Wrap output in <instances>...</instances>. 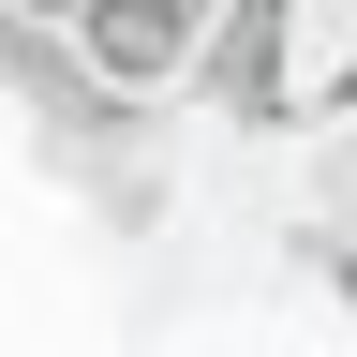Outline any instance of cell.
Wrapping results in <instances>:
<instances>
[{"instance_id": "6da1fadb", "label": "cell", "mask_w": 357, "mask_h": 357, "mask_svg": "<svg viewBox=\"0 0 357 357\" xmlns=\"http://www.w3.org/2000/svg\"><path fill=\"white\" fill-rule=\"evenodd\" d=\"M194 89H208V105L238 119V134L298 119V0H223V30H208Z\"/></svg>"}]
</instances>
